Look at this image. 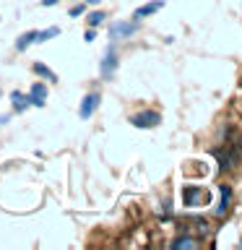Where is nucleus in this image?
<instances>
[{"label": "nucleus", "mask_w": 242, "mask_h": 250, "mask_svg": "<svg viewBox=\"0 0 242 250\" xmlns=\"http://www.w3.org/2000/svg\"><path fill=\"white\" fill-rule=\"evenodd\" d=\"M138 31V23L136 21H115L112 26H109V39L117 42V39H125L130 34H136Z\"/></svg>", "instance_id": "f257e3e1"}, {"label": "nucleus", "mask_w": 242, "mask_h": 250, "mask_svg": "<svg viewBox=\"0 0 242 250\" xmlns=\"http://www.w3.org/2000/svg\"><path fill=\"white\" fill-rule=\"evenodd\" d=\"M130 123L136 125V128H156V125L161 123V115L159 112H151V109H143V112L133 115Z\"/></svg>", "instance_id": "f03ea898"}, {"label": "nucleus", "mask_w": 242, "mask_h": 250, "mask_svg": "<svg viewBox=\"0 0 242 250\" xmlns=\"http://www.w3.org/2000/svg\"><path fill=\"white\" fill-rule=\"evenodd\" d=\"M211 201L208 190L203 188H185V206H206Z\"/></svg>", "instance_id": "7ed1b4c3"}, {"label": "nucleus", "mask_w": 242, "mask_h": 250, "mask_svg": "<svg viewBox=\"0 0 242 250\" xmlns=\"http://www.w3.org/2000/svg\"><path fill=\"white\" fill-rule=\"evenodd\" d=\"M115 70H117V52H115V47H107L104 58H101L99 73H101V78H112Z\"/></svg>", "instance_id": "20e7f679"}, {"label": "nucleus", "mask_w": 242, "mask_h": 250, "mask_svg": "<svg viewBox=\"0 0 242 250\" xmlns=\"http://www.w3.org/2000/svg\"><path fill=\"white\" fill-rule=\"evenodd\" d=\"M29 104H34V107H44L47 104V83H34L29 89Z\"/></svg>", "instance_id": "39448f33"}, {"label": "nucleus", "mask_w": 242, "mask_h": 250, "mask_svg": "<svg viewBox=\"0 0 242 250\" xmlns=\"http://www.w3.org/2000/svg\"><path fill=\"white\" fill-rule=\"evenodd\" d=\"M97 104H99V94L97 91H91V94H86L83 102H81V120H89V117L97 112Z\"/></svg>", "instance_id": "423d86ee"}, {"label": "nucleus", "mask_w": 242, "mask_h": 250, "mask_svg": "<svg viewBox=\"0 0 242 250\" xmlns=\"http://www.w3.org/2000/svg\"><path fill=\"white\" fill-rule=\"evenodd\" d=\"M161 8H164V0H154V3H146V5L136 8V19H143V16H154L156 11H161Z\"/></svg>", "instance_id": "0eeeda50"}, {"label": "nucleus", "mask_w": 242, "mask_h": 250, "mask_svg": "<svg viewBox=\"0 0 242 250\" xmlns=\"http://www.w3.org/2000/svg\"><path fill=\"white\" fill-rule=\"evenodd\" d=\"M34 42H37V31L31 29V31H26V34H21L19 39H16V50H19V52H23L29 44H34Z\"/></svg>", "instance_id": "6e6552de"}, {"label": "nucleus", "mask_w": 242, "mask_h": 250, "mask_svg": "<svg viewBox=\"0 0 242 250\" xmlns=\"http://www.w3.org/2000/svg\"><path fill=\"white\" fill-rule=\"evenodd\" d=\"M229 198H232V188L229 185H222V201H219V208H216V214L222 216L226 214V206H229Z\"/></svg>", "instance_id": "1a4fd4ad"}, {"label": "nucleus", "mask_w": 242, "mask_h": 250, "mask_svg": "<svg viewBox=\"0 0 242 250\" xmlns=\"http://www.w3.org/2000/svg\"><path fill=\"white\" fill-rule=\"evenodd\" d=\"M34 73H37V76H42V78H47L50 83H58V76H55L47 65H42V62H34Z\"/></svg>", "instance_id": "9d476101"}, {"label": "nucleus", "mask_w": 242, "mask_h": 250, "mask_svg": "<svg viewBox=\"0 0 242 250\" xmlns=\"http://www.w3.org/2000/svg\"><path fill=\"white\" fill-rule=\"evenodd\" d=\"M11 99H13V109H16V112H23V109L29 107V97H23L21 91H13Z\"/></svg>", "instance_id": "9b49d317"}, {"label": "nucleus", "mask_w": 242, "mask_h": 250, "mask_svg": "<svg viewBox=\"0 0 242 250\" xmlns=\"http://www.w3.org/2000/svg\"><path fill=\"white\" fill-rule=\"evenodd\" d=\"M182 248L195 250V248H198V242H195L193 237H177L175 242H172V250H182Z\"/></svg>", "instance_id": "f8f14e48"}, {"label": "nucleus", "mask_w": 242, "mask_h": 250, "mask_svg": "<svg viewBox=\"0 0 242 250\" xmlns=\"http://www.w3.org/2000/svg\"><path fill=\"white\" fill-rule=\"evenodd\" d=\"M58 34H60L58 26H52V29H47V31H37V42H47V39H52V37H58Z\"/></svg>", "instance_id": "ddd939ff"}, {"label": "nucleus", "mask_w": 242, "mask_h": 250, "mask_svg": "<svg viewBox=\"0 0 242 250\" xmlns=\"http://www.w3.org/2000/svg\"><path fill=\"white\" fill-rule=\"evenodd\" d=\"M86 21H89V26H99V23L104 21V13H101V11H94V13H89V19H86Z\"/></svg>", "instance_id": "4468645a"}, {"label": "nucleus", "mask_w": 242, "mask_h": 250, "mask_svg": "<svg viewBox=\"0 0 242 250\" xmlns=\"http://www.w3.org/2000/svg\"><path fill=\"white\" fill-rule=\"evenodd\" d=\"M83 8H86V3L76 5V8H70V16H81V13H83Z\"/></svg>", "instance_id": "2eb2a0df"}, {"label": "nucleus", "mask_w": 242, "mask_h": 250, "mask_svg": "<svg viewBox=\"0 0 242 250\" xmlns=\"http://www.w3.org/2000/svg\"><path fill=\"white\" fill-rule=\"evenodd\" d=\"M94 37H97V31H94V29H86V34H83L86 42H94Z\"/></svg>", "instance_id": "dca6fc26"}, {"label": "nucleus", "mask_w": 242, "mask_h": 250, "mask_svg": "<svg viewBox=\"0 0 242 250\" xmlns=\"http://www.w3.org/2000/svg\"><path fill=\"white\" fill-rule=\"evenodd\" d=\"M39 3H42V5H55L58 0H39Z\"/></svg>", "instance_id": "f3484780"}, {"label": "nucleus", "mask_w": 242, "mask_h": 250, "mask_svg": "<svg viewBox=\"0 0 242 250\" xmlns=\"http://www.w3.org/2000/svg\"><path fill=\"white\" fill-rule=\"evenodd\" d=\"M86 5H97V3H101V0H83Z\"/></svg>", "instance_id": "a211bd4d"}, {"label": "nucleus", "mask_w": 242, "mask_h": 250, "mask_svg": "<svg viewBox=\"0 0 242 250\" xmlns=\"http://www.w3.org/2000/svg\"><path fill=\"white\" fill-rule=\"evenodd\" d=\"M8 123V115H0V125H5Z\"/></svg>", "instance_id": "6ab92c4d"}, {"label": "nucleus", "mask_w": 242, "mask_h": 250, "mask_svg": "<svg viewBox=\"0 0 242 250\" xmlns=\"http://www.w3.org/2000/svg\"><path fill=\"white\" fill-rule=\"evenodd\" d=\"M0 94H3V91H0Z\"/></svg>", "instance_id": "aec40b11"}]
</instances>
